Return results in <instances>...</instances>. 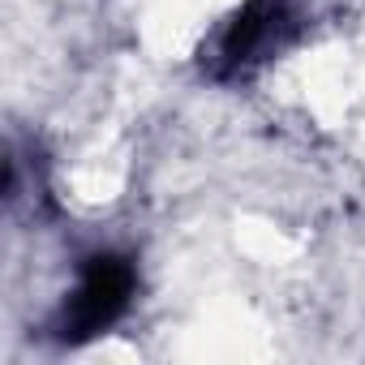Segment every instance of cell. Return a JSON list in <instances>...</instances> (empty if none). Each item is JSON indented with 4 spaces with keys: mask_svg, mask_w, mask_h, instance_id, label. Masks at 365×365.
I'll return each instance as SVG.
<instances>
[{
    "mask_svg": "<svg viewBox=\"0 0 365 365\" xmlns=\"http://www.w3.org/2000/svg\"><path fill=\"white\" fill-rule=\"evenodd\" d=\"M138 297V267L129 254L95 250L78 262V284L65 292L61 309L48 322V335L61 348L91 344L95 335L112 331Z\"/></svg>",
    "mask_w": 365,
    "mask_h": 365,
    "instance_id": "6da1fadb",
    "label": "cell"
},
{
    "mask_svg": "<svg viewBox=\"0 0 365 365\" xmlns=\"http://www.w3.org/2000/svg\"><path fill=\"white\" fill-rule=\"evenodd\" d=\"M301 9L292 0H245V5L224 22L211 52L202 56V69L220 86L250 82L258 69H267L279 52H288L301 39Z\"/></svg>",
    "mask_w": 365,
    "mask_h": 365,
    "instance_id": "7a4b0ae2",
    "label": "cell"
}]
</instances>
